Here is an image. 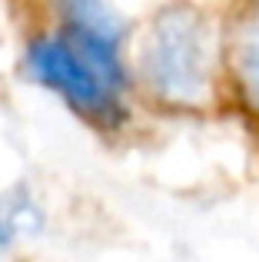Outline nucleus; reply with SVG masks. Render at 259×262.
I'll list each match as a JSON object with an SVG mask.
<instances>
[{
	"mask_svg": "<svg viewBox=\"0 0 259 262\" xmlns=\"http://www.w3.org/2000/svg\"><path fill=\"white\" fill-rule=\"evenodd\" d=\"M67 30L30 43V70L40 83L53 86L80 113L100 123L123 116V67L117 47L123 40V20L103 4L67 7Z\"/></svg>",
	"mask_w": 259,
	"mask_h": 262,
	"instance_id": "obj_1",
	"label": "nucleus"
},
{
	"mask_svg": "<svg viewBox=\"0 0 259 262\" xmlns=\"http://www.w3.org/2000/svg\"><path fill=\"white\" fill-rule=\"evenodd\" d=\"M143 77L166 103L203 100L213 77V30L196 7H163L143 43Z\"/></svg>",
	"mask_w": 259,
	"mask_h": 262,
	"instance_id": "obj_2",
	"label": "nucleus"
},
{
	"mask_svg": "<svg viewBox=\"0 0 259 262\" xmlns=\"http://www.w3.org/2000/svg\"><path fill=\"white\" fill-rule=\"evenodd\" d=\"M233 60H236V77H240V86L246 93V103L259 110V7H253L246 13V20L240 24Z\"/></svg>",
	"mask_w": 259,
	"mask_h": 262,
	"instance_id": "obj_3",
	"label": "nucleus"
},
{
	"mask_svg": "<svg viewBox=\"0 0 259 262\" xmlns=\"http://www.w3.org/2000/svg\"><path fill=\"white\" fill-rule=\"evenodd\" d=\"M30 219V206L24 199H0V246L10 243L20 229H27Z\"/></svg>",
	"mask_w": 259,
	"mask_h": 262,
	"instance_id": "obj_4",
	"label": "nucleus"
}]
</instances>
